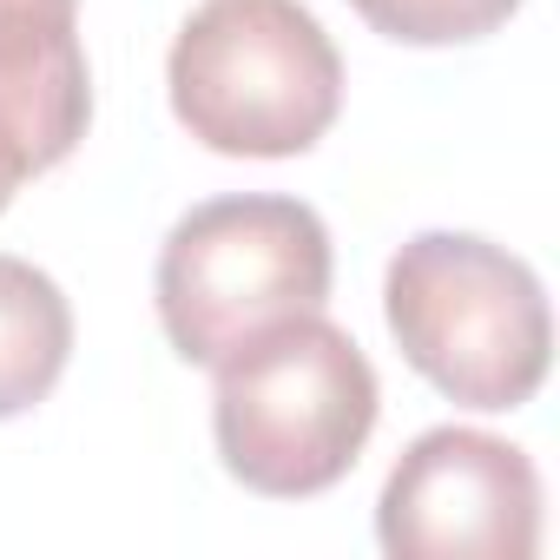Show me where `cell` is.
<instances>
[{"label":"cell","mask_w":560,"mask_h":560,"mask_svg":"<svg viewBox=\"0 0 560 560\" xmlns=\"http://www.w3.org/2000/svg\"><path fill=\"white\" fill-rule=\"evenodd\" d=\"M0 119L27 145L34 172H54L86 139L93 80L80 0H0Z\"/></svg>","instance_id":"obj_6"},{"label":"cell","mask_w":560,"mask_h":560,"mask_svg":"<svg viewBox=\"0 0 560 560\" xmlns=\"http://www.w3.org/2000/svg\"><path fill=\"white\" fill-rule=\"evenodd\" d=\"M178 126L224 159H298L343 113V60L304 0H205L165 60Z\"/></svg>","instance_id":"obj_3"},{"label":"cell","mask_w":560,"mask_h":560,"mask_svg":"<svg viewBox=\"0 0 560 560\" xmlns=\"http://www.w3.org/2000/svg\"><path fill=\"white\" fill-rule=\"evenodd\" d=\"M402 363L448 402L501 416L534 402L553 363V317L527 257L475 231H416L383 277Z\"/></svg>","instance_id":"obj_1"},{"label":"cell","mask_w":560,"mask_h":560,"mask_svg":"<svg viewBox=\"0 0 560 560\" xmlns=\"http://www.w3.org/2000/svg\"><path fill=\"white\" fill-rule=\"evenodd\" d=\"M159 324L185 363L218 370L264 330L324 311L330 298V231L304 198H205L159 250Z\"/></svg>","instance_id":"obj_4"},{"label":"cell","mask_w":560,"mask_h":560,"mask_svg":"<svg viewBox=\"0 0 560 560\" xmlns=\"http://www.w3.org/2000/svg\"><path fill=\"white\" fill-rule=\"evenodd\" d=\"M376 540L396 560H534L540 475L501 435L429 429L383 481Z\"/></svg>","instance_id":"obj_5"},{"label":"cell","mask_w":560,"mask_h":560,"mask_svg":"<svg viewBox=\"0 0 560 560\" xmlns=\"http://www.w3.org/2000/svg\"><path fill=\"white\" fill-rule=\"evenodd\" d=\"M350 8L402 47H462L514 21L521 0H350Z\"/></svg>","instance_id":"obj_8"},{"label":"cell","mask_w":560,"mask_h":560,"mask_svg":"<svg viewBox=\"0 0 560 560\" xmlns=\"http://www.w3.org/2000/svg\"><path fill=\"white\" fill-rule=\"evenodd\" d=\"M376 409L383 389L370 357L350 343V330L311 311L218 363L211 435L231 481L270 501H304L357 468Z\"/></svg>","instance_id":"obj_2"},{"label":"cell","mask_w":560,"mask_h":560,"mask_svg":"<svg viewBox=\"0 0 560 560\" xmlns=\"http://www.w3.org/2000/svg\"><path fill=\"white\" fill-rule=\"evenodd\" d=\"M73 357V304L27 257L0 250V422L54 396Z\"/></svg>","instance_id":"obj_7"},{"label":"cell","mask_w":560,"mask_h":560,"mask_svg":"<svg viewBox=\"0 0 560 560\" xmlns=\"http://www.w3.org/2000/svg\"><path fill=\"white\" fill-rule=\"evenodd\" d=\"M21 178H40L34 172V159H27V145L14 139V126L0 119V211L14 205V191H21Z\"/></svg>","instance_id":"obj_9"}]
</instances>
